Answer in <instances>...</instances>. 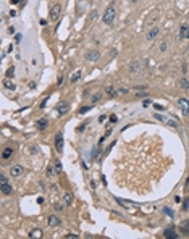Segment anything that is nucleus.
<instances>
[{
  "mask_svg": "<svg viewBox=\"0 0 189 239\" xmlns=\"http://www.w3.org/2000/svg\"><path fill=\"white\" fill-rule=\"evenodd\" d=\"M0 192L3 194V196H10V194L13 192L12 186L8 184V183H3V184H0Z\"/></svg>",
  "mask_w": 189,
  "mask_h": 239,
  "instance_id": "0eeeda50",
  "label": "nucleus"
},
{
  "mask_svg": "<svg viewBox=\"0 0 189 239\" xmlns=\"http://www.w3.org/2000/svg\"><path fill=\"white\" fill-rule=\"evenodd\" d=\"M179 87L183 89V91L189 92V81H188L186 78H181V79H179Z\"/></svg>",
  "mask_w": 189,
  "mask_h": 239,
  "instance_id": "a211bd4d",
  "label": "nucleus"
},
{
  "mask_svg": "<svg viewBox=\"0 0 189 239\" xmlns=\"http://www.w3.org/2000/svg\"><path fill=\"white\" fill-rule=\"evenodd\" d=\"M82 131H84V124H81V126L78 128V132H82Z\"/></svg>",
  "mask_w": 189,
  "mask_h": 239,
  "instance_id": "e433bc0d",
  "label": "nucleus"
},
{
  "mask_svg": "<svg viewBox=\"0 0 189 239\" xmlns=\"http://www.w3.org/2000/svg\"><path fill=\"white\" fill-rule=\"evenodd\" d=\"M13 74H15V68L12 66V68H8V71H7V78H12Z\"/></svg>",
  "mask_w": 189,
  "mask_h": 239,
  "instance_id": "a878e982",
  "label": "nucleus"
},
{
  "mask_svg": "<svg viewBox=\"0 0 189 239\" xmlns=\"http://www.w3.org/2000/svg\"><path fill=\"white\" fill-rule=\"evenodd\" d=\"M100 54L97 52V50H90V52H87L86 54V58L89 60V62H95V60H99Z\"/></svg>",
  "mask_w": 189,
  "mask_h": 239,
  "instance_id": "9d476101",
  "label": "nucleus"
},
{
  "mask_svg": "<svg viewBox=\"0 0 189 239\" xmlns=\"http://www.w3.org/2000/svg\"><path fill=\"white\" fill-rule=\"evenodd\" d=\"M105 92H107V95H110V97H113V95L116 94V91H115V89H113L111 86H108L107 89H105Z\"/></svg>",
  "mask_w": 189,
  "mask_h": 239,
  "instance_id": "b1692460",
  "label": "nucleus"
},
{
  "mask_svg": "<svg viewBox=\"0 0 189 239\" xmlns=\"http://www.w3.org/2000/svg\"><path fill=\"white\" fill-rule=\"evenodd\" d=\"M115 13H116L115 3H110V5L107 7V10H105V13H103L102 21L105 23V24H111V23L115 21Z\"/></svg>",
  "mask_w": 189,
  "mask_h": 239,
  "instance_id": "f257e3e1",
  "label": "nucleus"
},
{
  "mask_svg": "<svg viewBox=\"0 0 189 239\" xmlns=\"http://www.w3.org/2000/svg\"><path fill=\"white\" fill-rule=\"evenodd\" d=\"M3 87H5V89H8V91H15V89H16L15 83H12L10 79H5V81H3Z\"/></svg>",
  "mask_w": 189,
  "mask_h": 239,
  "instance_id": "6ab92c4d",
  "label": "nucleus"
},
{
  "mask_svg": "<svg viewBox=\"0 0 189 239\" xmlns=\"http://www.w3.org/2000/svg\"><path fill=\"white\" fill-rule=\"evenodd\" d=\"M129 2H131V3H136V2H137V0H129Z\"/></svg>",
  "mask_w": 189,
  "mask_h": 239,
  "instance_id": "ea45409f",
  "label": "nucleus"
},
{
  "mask_svg": "<svg viewBox=\"0 0 189 239\" xmlns=\"http://www.w3.org/2000/svg\"><path fill=\"white\" fill-rule=\"evenodd\" d=\"M79 78H81V71H76V73L71 74V83H76V81H79Z\"/></svg>",
  "mask_w": 189,
  "mask_h": 239,
  "instance_id": "5701e85b",
  "label": "nucleus"
},
{
  "mask_svg": "<svg viewBox=\"0 0 189 239\" xmlns=\"http://www.w3.org/2000/svg\"><path fill=\"white\" fill-rule=\"evenodd\" d=\"M183 210H189V197L184 200V204H183Z\"/></svg>",
  "mask_w": 189,
  "mask_h": 239,
  "instance_id": "bb28decb",
  "label": "nucleus"
},
{
  "mask_svg": "<svg viewBox=\"0 0 189 239\" xmlns=\"http://www.w3.org/2000/svg\"><path fill=\"white\" fill-rule=\"evenodd\" d=\"M54 166H55V170H57V173H62V163H60V160L58 158H55L54 160Z\"/></svg>",
  "mask_w": 189,
  "mask_h": 239,
  "instance_id": "4be33fe9",
  "label": "nucleus"
},
{
  "mask_svg": "<svg viewBox=\"0 0 189 239\" xmlns=\"http://www.w3.org/2000/svg\"><path fill=\"white\" fill-rule=\"evenodd\" d=\"M63 202H65V205H71V202H73V194L71 192L63 194Z\"/></svg>",
  "mask_w": 189,
  "mask_h": 239,
  "instance_id": "f3484780",
  "label": "nucleus"
},
{
  "mask_svg": "<svg viewBox=\"0 0 189 239\" xmlns=\"http://www.w3.org/2000/svg\"><path fill=\"white\" fill-rule=\"evenodd\" d=\"M155 116H157V118H158V120H163L165 123H167V124H170V126H173V128H178V123H176V121H175V120L163 118V116H162V115H155Z\"/></svg>",
  "mask_w": 189,
  "mask_h": 239,
  "instance_id": "2eb2a0df",
  "label": "nucleus"
},
{
  "mask_svg": "<svg viewBox=\"0 0 189 239\" xmlns=\"http://www.w3.org/2000/svg\"><path fill=\"white\" fill-rule=\"evenodd\" d=\"M55 149H57L58 153L63 152V132H57V136H55Z\"/></svg>",
  "mask_w": 189,
  "mask_h": 239,
  "instance_id": "20e7f679",
  "label": "nucleus"
},
{
  "mask_svg": "<svg viewBox=\"0 0 189 239\" xmlns=\"http://www.w3.org/2000/svg\"><path fill=\"white\" fill-rule=\"evenodd\" d=\"M58 113H60V115H65L66 111L70 110V105H68V102H60V105H58Z\"/></svg>",
  "mask_w": 189,
  "mask_h": 239,
  "instance_id": "9b49d317",
  "label": "nucleus"
},
{
  "mask_svg": "<svg viewBox=\"0 0 189 239\" xmlns=\"http://www.w3.org/2000/svg\"><path fill=\"white\" fill-rule=\"evenodd\" d=\"M55 210H57V212H62V210H63V205H62V204H57V205H55Z\"/></svg>",
  "mask_w": 189,
  "mask_h": 239,
  "instance_id": "c756f323",
  "label": "nucleus"
},
{
  "mask_svg": "<svg viewBox=\"0 0 189 239\" xmlns=\"http://www.w3.org/2000/svg\"><path fill=\"white\" fill-rule=\"evenodd\" d=\"M99 99H100V94H95L94 97H92V102H97Z\"/></svg>",
  "mask_w": 189,
  "mask_h": 239,
  "instance_id": "7c9ffc66",
  "label": "nucleus"
},
{
  "mask_svg": "<svg viewBox=\"0 0 189 239\" xmlns=\"http://www.w3.org/2000/svg\"><path fill=\"white\" fill-rule=\"evenodd\" d=\"M179 39H189V26L183 24L179 28Z\"/></svg>",
  "mask_w": 189,
  "mask_h": 239,
  "instance_id": "6e6552de",
  "label": "nucleus"
},
{
  "mask_svg": "<svg viewBox=\"0 0 189 239\" xmlns=\"http://www.w3.org/2000/svg\"><path fill=\"white\" fill-rule=\"evenodd\" d=\"M60 13H62V7L60 5H54L52 10H50V21H58Z\"/></svg>",
  "mask_w": 189,
  "mask_h": 239,
  "instance_id": "f03ea898",
  "label": "nucleus"
},
{
  "mask_svg": "<svg viewBox=\"0 0 189 239\" xmlns=\"http://www.w3.org/2000/svg\"><path fill=\"white\" fill-rule=\"evenodd\" d=\"M178 105H179L181 111H183V115H184V116H188V115H189V100L183 97V99H179V100H178Z\"/></svg>",
  "mask_w": 189,
  "mask_h": 239,
  "instance_id": "7ed1b4c3",
  "label": "nucleus"
},
{
  "mask_svg": "<svg viewBox=\"0 0 189 239\" xmlns=\"http://www.w3.org/2000/svg\"><path fill=\"white\" fill-rule=\"evenodd\" d=\"M142 105H144V107H149V105H150V102H149V100H144V102H142Z\"/></svg>",
  "mask_w": 189,
  "mask_h": 239,
  "instance_id": "c9c22d12",
  "label": "nucleus"
},
{
  "mask_svg": "<svg viewBox=\"0 0 189 239\" xmlns=\"http://www.w3.org/2000/svg\"><path fill=\"white\" fill-rule=\"evenodd\" d=\"M163 236H165V238H170V239H176L178 238V234L175 233V229H173V228H167V229L163 231Z\"/></svg>",
  "mask_w": 189,
  "mask_h": 239,
  "instance_id": "f8f14e48",
  "label": "nucleus"
},
{
  "mask_svg": "<svg viewBox=\"0 0 189 239\" xmlns=\"http://www.w3.org/2000/svg\"><path fill=\"white\" fill-rule=\"evenodd\" d=\"M160 50H162V52H165V50H167V44H165V42L160 45Z\"/></svg>",
  "mask_w": 189,
  "mask_h": 239,
  "instance_id": "2f4dec72",
  "label": "nucleus"
},
{
  "mask_svg": "<svg viewBox=\"0 0 189 239\" xmlns=\"http://www.w3.org/2000/svg\"><path fill=\"white\" fill-rule=\"evenodd\" d=\"M23 173H24V168H23L21 165H15V166L10 168V174H12V176H21Z\"/></svg>",
  "mask_w": 189,
  "mask_h": 239,
  "instance_id": "423d86ee",
  "label": "nucleus"
},
{
  "mask_svg": "<svg viewBox=\"0 0 189 239\" xmlns=\"http://www.w3.org/2000/svg\"><path fill=\"white\" fill-rule=\"evenodd\" d=\"M47 225L49 226H60L62 225V220L58 218L57 215H50L49 218H47Z\"/></svg>",
  "mask_w": 189,
  "mask_h": 239,
  "instance_id": "39448f33",
  "label": "nucleus"
},
{
  "mask_svg": "<svg viewBox=\"0 0 189 239\" xmlns=\"http://www.w3.org/2000/svg\"><path fill=\"white\" fill-rule=\"evenodd\" d=\"M45 128H47V120L45 118L39 120V121H37V129H45Z\"/></svg>",
  "mask_w": 189,
  "mask_h": 239,
  "instance_id": "412c9836",
  "label": "nucleus"
},
{
  "mask_svg": "<svg viewBox=\"0 0 189 239\" xmlns=\"http://www.w3.org/2000/svg\"><path fill=\"white\" fill-rule=\"evenodd\" d=\"M65 238H68V239H71V238H78V234H66Z\"/></svg>",
  "mask_w": 189,
  "mask_h": 239,
  "instance_id": "f704fd0d",
  "label": "nucleus"
},
{
  "mask_svg": "<svg viewBox=\"0 0 189 239\" xmlns=\"http://www.w3.org/2000/svg\"><path fill=\"white\" fill-rule=\"evenodd\" d=\"M12 3H13V5H16V3H20V0H12Z\"/></svg>",
  "mask_w": 189,
  "mask_h": 239,
  "instance_id": "58836bf2",
  "label": "nucleus"
},
{
  "mask_svg": "<svg viewBox=\"0 0 189 239\" xmlns=\"http://www.w3.org/2000/svg\"><path fill=\"white\" fill-rule=\"evenodd\" d=\"M3 183H7V176L5 174H0V184H3Z\"/></svg>",
  "mask_w": 189,
  "mask_h": 239,
  "instance_id": "cd10ccee",
  "label": "nucleus"
},
{
  "mask_svg": "<svg viewBox=\"0 0 189 239\" xmlns=\"http://www.w3.org/2000/svg\"><path fill=\"white\" fill-rule=\"evenodd\" d=\"M165 213H168V215H170V217H173V212H171V210H170V208H165Z\"/></svg>",
  "mask_w": 189,
  "mask_h": 239,
  "instance_id": "72a5a7b5",
  "label": "nucleus"
},
{
  "mask_svg": "<svg viewBox=\"0 0 189 239\" xmlns=\"http://www.w3.org/2000/svg\"><path fill=\"white\" fill-rule=\"evenodd\" d=\"M99 121L102 123V121H105V115H102V116H99Z\"/></svg>",
  "mask_w": 189,
  "mask_h": 239,
  "instance_id": "4c0bfd02",
  "label": "nucleus"
},
{
  "mask_svg": "<svg viewBox=\"0 0 189 239\" xmlns=\"http://www.w3.org/2000/svg\"><path fill=\"white\" fill-rule=\"evenodd\" d=\"M157 36H158V28L155 26V28H152V29H150V31L147 33V41H154Z\"/></svg>",
  "mask_w": 189,
  "mask_h": 239,
  "instance_id": "4468645a",
  "label": "nucleus"
},
{
  "mask_svg": "<svg viewBox=\"0 0 189 239\" xmlns=\"http://www.w3.org/2000/svg\"><path fill=\"white\" fill-rule=\"evenodd\" d=\"M13 153H15V150L12 147H3V150H2V158L3 160H8L10 157H13Z\"/></svg>",
  "mask_w": 189,
  "mask_h": 239,
  "instance_id": "1a4fd4ad",
  "label": "nucleus"
},
{
  "mask_svg": "<svg viewBox=\"0 0 189 239\" xmlns=\"http://www.w3.org/2000/svg\"><path fill=\"white\" fill-rule=\"evenodd\" d=\"M139 65V62H134L133 63V66H131V71H139L141 68H142V66H137Z\"/></svg>",
  "mask_w": 189,
  "mask_h": 239,
  "instance_id": "393cba45",
  "label": "nucleus"
},
{
  "mask_svg": "<svg viewBox=\"0 0 189 239\" xmlns=\"http://www.w3.org/2000/svg\"><path fill=\"white\" fill-rule=\"evenodd\" d=\"M110 121H111V123H116V121H118V116H116V115H111V116H110Z\"/></svg>",
  "mask_w": 189,
  "mask_h": 239,
  "instance_id": "c85d7f7f",
  "label": "nucleus"
},
{
  "mask_svg": "<svg viewBox=\"0 0 189 239\" xmlns=\"http://www.w3.org/2000/svg\"><path fill=\"white\" fill-rule=\"evenodd\" d=\"M89 108H90V107H82V108H81V110H79V111H81V113H86V111L89 110Z\"/></svg>",
  "mask_w": 189,
  "mask_h": 239,
  "instance_id": "473e14b6",
  "label": "nucleus"
},
{
  "mask_svg": "<svg viewBox=\"0 0 189 239\" xmlns=\"http://www.w3.org/2000/svg\"><path fill=\"white\" fill-rule=\"evenodd\" d=\"M29 238L31 239H36V238H42V229H39V228H34L31 233H29Z\"/></svg>",
  "mask_w": 189,
  "mask_h": 239,
  "instance_id": "dca6fc26",
  "label": "nucleus"
},
{
  "mask_svg": "<svg viewBox=\"0 0 189 239\" xmlns=\"http://www.w3.org/2000/svg\"><path fill=\"white\" fill-rule=\"evenodd\" d=\"M179 231H181V233H183L184 236H189V220H186V221H183V223H181Z\"/></svg>",
  "mask_w": 189,
  "mask_h": 239,
  "instance_id": "ddd939ff",
  "label": "nucleus"
},
{
  "mask_svg": "<svg viewBox=\"0 0 189 239\" xmlns=\"http://www.w3.org/2000/svg\"><path fill=\"white\" fill-rule=\"evenodd\" d=\"M45 173H47V176H49V178H52L55 173H57V170H55V166L49 165V166H47V170H45Z\"/></svg>",
  "mask_w": 189,
  "mask_h": 239,
  "instance_id": "aec40b11",
  "label": "nucleus"
}]
</instances>
